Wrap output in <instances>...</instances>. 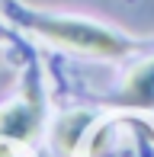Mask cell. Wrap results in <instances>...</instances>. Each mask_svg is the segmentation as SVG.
<instances>
[{"label": "cell", "instance_id": "obj_1", "mask_svg": "<svg viewBox=\"0 0 154 157\" xmlns=\"http://www.w3.org/2000/svg\"><path fill=\"white\" fill-rule=\"evenodd\" d=\"M19 23L36 35L48 39L52 45H61L77 55H93V58H125L135 48V42L119 35L113 29L90 19L77 16H42V13H19Z\"/></svg>", "mask_w": 154, "mask_h": 157}, {"label": "cell", "instance_id": "obj_2", "mask_svg": "<svg viewBox=\"0 0 154 157\" xmlns=\"http://www.w3.org/2000/svg\"><path fill=\"white\" fill-rule=\"evenodd\" d=\"M90 157H154V135L135 119H116L96 132Z\"/></svg>", "mask_w": 154, "mask_h": 157}, {"label": "cell", "instance_id": "obj_3", "mask_svg": "<svg viewBox=\"0 0 154 157\" xmlns=\"http://www.w3.org/2000/svg\"><path fill=\"white\" fill-rule=\"evenodd\" d=\"M42 128V99L36 93H29L26 99L3 106L0 109V138L19 141V144H29Z\"/></svg>", "mask_w": 154, "mask_h": 157}, {"label": "cell", "instance_id": "obj_4", "mask_svg": "<svg viewBox=\"0 0 154 157\" xmlns=\"http://www.w3.org/2000/svg\"><path fill=\"white\" fill-rule=\"evenodd\" d=\"M119 103L132 106V109H154V61L138 64L129 74V80L122 83Z\"/></svg>", "mask_w": 154, "mask_h": 157}, {"label": "cell", "instance_id": "obj_5", "mask_svg": "<svg viewBox=\"0 0 154 157\" xmlns=\"http://www.w3.org/2000/svg\"><path fill=\"white\" fill-rule=\"evenodd\" d=\"M90 125V116L87 112H74V116H64L58 122V128H55V141H58V147L64 154L74 151V144L80 141V132Z\"/></svg>", "mask_w": 154, "mask_h": 157}]
</instances>
